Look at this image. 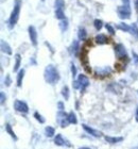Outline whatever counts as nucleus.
I'll list each match as a JSON object with an SVG mask.
<instances>
[{"instance_id":"nucleus-1","label":"nucleus","mask_w":138,"mask_h":149,"mask_svg":"<svg viewBox=\"0 0 138 149\" xmlns=\"http://www.w3.org/2000/svg\"><path fill=\"white\" fill-rule=\"evenodd\" d=\"M44 78H45V80H46L47 83L51 84V85L55 84L60 80V74H58V68H56L54 65H52V64L48 65L46 68H45Z\"/></svg>"},{"instance_id":"nucleus-2","label":"nucleus","mask_w":138,"mask_h":149,"mask_svg":"<svg viewBox=\"0 0 138 149\" xmlns=\"http://www.w3.org/2000/svg\"><path fill=\"white\" fill-rule=\"evenodd\" d=\"M20 8H21V1L20 0H15V4L13 8V11L11 13L9 19V28L13 29L14 26L17 24V20L19 18V13H20Z\"/></svg>"},{"instance_id":"nucleus-3","label":"nucleus","mask_w":138,"mask_h":149,"mask_svg":"<svg viewBox=\"0 0 138 149\" xmlns=\"http://www.w3.org/2000/svg\"><path fill=\"white\" fill-rule=\"evenodd\" d=\"M115 53L119 60H128V53H126V47L122 44H117L115 46Z\"/></svg>"},{"instance_id":"nucleus-4","label":"nucleus","mask_w":138,"mask_h":149,"mask_svg":"<svg viewBox=\"0 0 138 149\" xmlns=\"http://www.w3.org/2000/svg\"><path fill=\"white\" fill-rule=\"evenodd\" d=\"M118 15L121 19H129L131 17V8L130 6H121L117 9Z\"/></svg>"},{"instance_id":"nucleus-5","label":"nucleus","mask_w":138,"mask_h":149,"mask_svg":"<svg viewBox=\"0 0 138 149\" xmlns=\"http://www.w3.org/2000/svg\"><path fill=\"white\" fill-rule=\"evenodd\" d=\"M58 124L61 125L62 128L67 127L68 124H70L69 120H68V114H66V113L63 111H60L58 113Z\"/></svg>"},{"instance_id":"nucleus-6","label":"nucleus","mask_w":138,"mask_h":149,"mask_svg":"<svg viewBox=\"0 0 138 149\" xmlns=\"http://www.w3.org/2000/svg\"><path fill=\"white\" fill-rule=\"evenodd\" d=\"M14 109L16 111L20 112V113H28L29 112V107L26 102L21 101V100H16L14 102Z\"/></svg>"},{"instance_id":"nucleus-7","label":"nucleus","mask_w":138,"mask_h":149,"mask_svg":"<svg viewBox=\"0 0 138 149\" xmlns=\"http://www.w3.org/2000/svg\"><path fill=\"white\" fill-rule=\"evenodd\" d=\"M78 81H79V83H80V90H81V92H84L86 87L89 85L88 78L86 77L85 74H80V76H79V78H78Z\"/></svg>"},{"instance_id":"nucleus-8","label":"nucleus","mask_w":138,"mask_h":149,"mask_svg":"<svg viewBox=\"0 0 138 149\" xmlns=\"http://www.w3.org/2000/svg\"><path fill=\"white\" fill-rule=\"evenodd\" d=\"M29 36H30V40L32 42L34 46H36L37 45V32H36V29L34 28V26H30L29 27Z\"/></svg>"},{"instance_id":"nucleus-9","label":"nucleus","mask_w":138,"mask_h":149,"mask_svg":"<svg viewBox=\"0 0 138 149\" xmlns=\"http://www.w3.org/2000/svg\"><path fill=\"white\" fill-rule=\"evenodd\" d=\"M54 143H55V145H58V146H65V145L68 147L71 146V144H69L68 141L65 140L62 134H58V135H56V137L54 139Z\"/></svg>"},{"instance_id":"nucleus-10","label":"nucleus","mask_w":138,"mask_h":149,"mask_svg":"<svg viewBox=\"0 0 138 149\" xmlns=\"http://www.w3.org/2000/svg\"><path fill=\"white\" fill-rule=\"evenodd\" d=\"M82 127H83V129H84V130H85L86 132H87V133H89L90 135H92V136L100 137L102 135V133L100 132V131L95 130V129H92V127H89V126H87V125H85V124H83Z\"/></svg>"},{"instance_id":"nucleus-11","label":"nucleus","mask_w":138,"mask_h":149,"mask_svg":"<svg viewBox=\"0 0 138 149\" xmlns=\"http://www.w3.org/2000/svg\"><path fill=\"white\" fill-rule=\"evenodd\" d=\"M110 72H112V69H110V67H103V68L96 69V74H97L98 77H101V78L107 77V76L110 74Z\"/></svg>"},{"instance_id":"nucleus-12","label":"nucleus","mask_w":138,"mask_h":149,"mask_svg":"<svg viewBox=\"0 0 138 149\" xmlns=\"http://www.w3.org/2000/svg\"><path fill=\"white\" fill-rule=\"evenodd\" d=\"M95 40H96V43L99 44V45H104V44L108 43L107 36L104 35V34H98L97 36H96Z\"/></svg>"},{"instance_id":"nucleus-13","label":"nucleus","mask_w":138,"mask_h":149,"mask_svg":"<svg viewBox=\"0 0 138 149\" xmlns=\"http://www.w3.org/2000/svg\"><path fill=\"white\" fill-rule=\"evenodd\" d=\"M80 49V46H79V42L78 40H74V43L71 44V46L69 47V52L74 56H77L78 51Z\"/></svg>"},{"instance_id":"nucleus-14","label":"nucleus","mask_w":138,"mask_h":149,"mask_svg":"<svg viewBox=\"0 0 138 149\" xmlns=\"http://www.w3.org/2000/svg\"><path fill=\"white\" fill-rule=\"evenodd\" d=\"M1 51L6 54H12V49H11V47L9 46V44L6 43V40H1Z\"/></svg>"},{"instance_id":"nucleus-15","label":"nucleus","mask_w":138,"mask_h":149,"mask_svg":"<svg viewBox=\"0 0 138 149\" xmlns=\"http://www.w3.org/2000/svg\"><path fill=\"white\" fill-rule=\"evenodd\" d=\"M104 139H105V141L110 144H116V143H119V142H122L123 141V137H121V136L113 137V136H107V135H106Z\"/></svg>"},{"instance_id":"nucleus-16","label":"nucleus","mask_w":138,"mask_h":149,"mask_svg":"<svg viewBox=\"0 0 138 149\" xmlns=\"http://www.w3.org/2000/svg\"><path fill=\"white\" fill-rule=\"evenodd\" d=\"M24 76H25V69H20L17 74V86L20 87L22 85V79H24Z\"/></svg>"},{"instance_id":"nucleus-17","label":"nucleus","mask_w":138,"mask_h":149,"mask_svg":"<svg viewBox=\"0 0 138 149\" xmlns=\"http://www.w3.org/2000/svg\"><path fill=\"white\" fill-rule=\"evenodd\" d=\"M107 88L110 92H113V93H120L121 92V86L118 85L117 83H112Z\"/></svg>"},{"instance_id":"nucleus-18","label":"nucleus","mask_w":138,"mask_h":149,"mask_svg":"<svg viewBox=\"0 0 138 149\" xmlns=\"http://www.w3.org/2000/svg\"><path fill=\"white\" fill-rule=\"evenodd\" d=\"M20 62H21V58H20V54H15V65H14V68L13 70L14 72H17L19 68V66H20Z\"/></svg>"},{"instance_id":"nucleus-19","label":"nucleus","mask_w":138,"mask_h":149,"mask_svg":"<svg viewBox=\"0 0 138 149\" xmlns=\"http://www.w3.org/2000/svg\"><path fill=\"white\" fill-rule=\"evenodd\" d=\"M78 36H79V38H80L81 40H85L86 36H87V32H86L85 29L81 27V28L79 29V32H78Z\"/></svg>"},{"instance_id":"nucleus-20","label":"nucleus","mask_w":138,"mask_h":149,"mask_svg":"<svg viewBox=\"0 0 138 149\" xmlns=\"http://www.w3.org/2000/svg\"><path fill=\"white\" fill-rule=\"evenodd\" d=\"M68 120H69V123L70 124H77L78 123V119H77V116H76V114L74 113V111H71L69 114H68Z\"/></svg>"},{"instance_id":"nucleus-21","label":"nucleus","mask_w":138,"mask_h":149,"mask_svg":"<svg viewBox=\"0 0 138 149\" xmlns=\"http://www.w3.org/2000/svg\"><path fill=\"white\" fill-rule=\"evenodd\" d=\"M54 6H55V10H63L65 6V1L64 0H55Z\"/></svg>"},{"instance_id":"nucleus-22","label":"nucleus","mask_w":138,"mask_h":149,"mask_svg":"<svg viewBox=\"0 0 138 149\" xmlns=\"http://www.w3.org/2000/svg\"><path fill=\"white\" fill-rule=\"evenodd\" d=\"M116 28L119 29V30H122V31H126V32L131 31V27L128 26L126 24H123V22H121V24H119V25H117Z\"/></svg>"},{"instance_id":"nucleus-23","label":"nucleus","mask_w":138,"mask_h":149,"mask_svg":"<svg viewBox=\"0 0 138 149\" xmlns=\"http://www.w3.org/2000/svg\"><path fill=\"white\" fill-rule=\"evenodd\" d=\"M6 131L10 134V135H11V136H12V139H14V141H17V136L15 135L14 131L12 130V128H11V126H10L9 124L6 125Z\"/></svg>"},{"instance_id":"nucleus-24","label":"nucleus","mask_w":138,"mask_h":149,"mask_svg":"<svg viewBox=\"0 0 138 149\" xmlns=\"http://www.w3.org/2000/svg\"><path fill=\"white\" fill-rule=\"evenodd\" d=\"M45 132H46V135L48 137H52L55 133V130H54V128L48 126V127H46V129H45Z\"/></svg>"},{"instance_id":"nucleus-25","label":"nucleus","mask_w":138,"mask_h":149,"mask_svg":"<svg viewBox=\"0 0 138 149\" xmlns=\"http://www.w3.org/2000/svg\"><path fill=\"white\" fill-rule=\"evenodd\" d=\"M55 17L58 19H66L65 18V14H64V11L63 10H55Z\"/></svg>"},{"instance_id":"nucleus-26","label":"nucleus","mask_w":138,"mask_h":149,"mask_svg":"<svg viewBox=\"0 0 138 149\" xmlns=\"http://www.w3.org/2000/svg\"><path fill=\"white\" fill-rule=\"evenodd\" d=\"M131 33L135 36L136 40H138V27L136 24H133V25L131 26Z\"/></svg>"},{"instance_id":"nucleus-27","label":"nucleus","mask_w":138,"mask_h":149,"mask_svg":"<svg viewBox=\"0 0 138 149\" xmlns=\"http://www.w3.org/2000/svg\"><path fill=\"white\" fill-rule=\"evenodd\" d=\"M94 25H95L96 30L100 31V30L102 29V27H103V22H102L101 19H96L95 22H94Z\"/></svg>"},{"instance_id":"nucleus-28","label":"nucleus","mask_w":138,"mask_h":149,"mask_svg":"<svg viewBox=\"0 0 138 149\" xmlns=\"http://www.w3.org/2000/svg\"><path fill=\"white\" fill-rule=\"evenodd\" d=\"M60 28H61V30L63 32L67 30V28H68V22H67V19H63V20H61V22H60Z\"/></svg>"},{"instance_id":"nucleus-29","label":"nucleus","mask_w":138,"mask_h":149,"mask_svg":"<svg viewBox=\"0 0 138 149\" xmlns=\"http://www.w3.org/2000/svg\"><path fill=\"white\" fill-rule=\"evenodd\" d=\"M62 95H63V97L65 98V100L69 99V88H68L67 86H64L62 88Z\"/></svg>"},{"instance_id":"nucleus-30","label":"nucleus","mask_w":138,"mask_h":149,"mask_svg":"<svg viewBox=\"0 0 138 149\" xmlns=\"http://www.w3.org/2000/svg\"><path fill=\"white\" fill-rule=\"evenodd\" d=\"M34 117H35V119H36L37 121H40V124H44V123H45V118H44L38 112H35V113H34Z\"/></svg>"},{"instance_id":"nucleus-31","label":"nucleus","mask_w":138,"mask_h":149,"mask_svg":"<svg viewBox=\"0 0 138 149\" xmlns=\"http://www.w3.org/2000/svg\"><path fill=\"white\" fill-rule=\"evenodd\" d=\"M105 28H106V30L110 32V34H112V35L115 34V29H114L110 24H106V25H105Z\"/></svg>"},{"instance_id":"nucleus-32","label":"nucleus","mask_w":138,"mask_h":149,"mask_svg":"<svg viewBox=\"0 0 138 149\" xmlns=\"http://www.w3.org/2000/svg\"><path fill=\"white\" fill-rule=\"evenodd\" d=\"M133 61H134V64L138 66V54L134 51H133Z\"/></svg>"},{"instance_id":"nucleus-33","label":"nucleus","mask_w":138,"mask_h":149,"mask_svg":"<svg viewBox=\"0 0 138 149\" xmlns=\"http://www.w3.org/2000/svg\"><path fill=\"white\" fill-rule=\"evenodd\" d=\"M11 83H12V80H11L10 76L8 74V76L6 77V80H4V84H6V86H10V85H11Z\"/></svg>"},{"instance_id":"nucleus-34","label":"nucleus","mask_w":138,"mask_h":149,"mask_svg":"<svg viewBox=\"0 0 138 149\" xmlns=\"http://www.w3.org/2000/svg\"><path fill=\"white\" fill-rule=\"evenodd\" d=\"M72 86H74V88H76V90H78V88H80V83H79V81H78V80H74Z\"/></svg>"},{"instance_id":"nucleus-35","label":"nucleus","mask_w":138,"mask_h":149,"mask_svg":"<svg viewBox=\"0 0 138 149\" xmlns=\"http://www.w3.org/2000/svg\"><path fill=\"white\" fill-rule=\"evenodd\" d=\"M71 72H72V76H74V78L77 76V68H76V66H74V64H71Z\"/></svg>"},{"instance_id":"nucleus-36","label":"nucleus","mask_w":138,"mask_h":149,"mask_svg":"<svg viewBox=\"0 0 138 149\" xmlns=\"http://www.w3.org/2000/svg\"><path fill=\"white\" fill-rule=\"evenodd\" d=\"M58 110H60V111H63V110L65 109V108H64V103L62 102V101L58 102Z\"/></svg>"},{"instance_id":"nucleus-37","label":"nucleus","mask_w":138,"mask_h":149,"mask_svg":"<svg viewBox=\"0 0 138 149\" xmlns=\"http://www.w3.org/2000/svg\"><path fill=\"white\" fill-rule=\"evenodd\" d=\"M0 97H1V104H3V103H4V101H6V95H4V93H3V92H1V93H0Z\"/></svg>"},{"instance_id":"nucleus-38","label":"nucleus","mask_w":138,"mask_h":149,"mask_svg":"<svg viewBox=\"0 0 138 149\" xmlns=\"http://www.w3.org/2000/svg\"><path fill=\"white\" fill-rule=\"evenodd\" d=\"M124 6H130V0H122Z\"/></svg>"},{"instance_id":"nucleus-39","label":"nucleus","mask_w":138,"mask_h":149,"mask_svg":"<svg viewBox=\"0 0 138 149\" xmlns=\"http://www.w3.org/2000/svg\"><path fill=\"white\" fill-rule=\"evenodd\" d=\"M136 121H138V107L136 108Z\"/></svg>"},{"instance_id":"nucleus-40","label":"nucleus","mask_w":138,"mask_h":149,"mask_svg":"<svg viewBox=\"0 0 138 149\" xmlns=\"http://www.w3.org/2000/svg\"><path fill=\"white\" fill-rule=\"evenodd\" d=\"M135 6H136V10L138 11V0H135Z\"/></svg>"},{"instance_id":"nucleus-41","label":"nucleus","mask_w":138,"mask_h":149,"mask_svg":"<svg viewBox=\"0 0 138 149\" xmlns=\"http://www.w3.org/2000/svg\"><path fill=\"white\" fill-rule=\"evenodd\" d=\"M79 149H92V148H89V147H80Z\"/></svg>"},{"instance_id":"nucleus-42","label":"nucleus","mask_w":138,"mask_h":149,"mask_svg":"<svg viewBox=\"0 0 138 149\" xmlns=\"http://www.w3.org/2000/svg\"><path fill=\"white\" fill-rule=\"evenodd\" d=\"M133 149H138V147H136V148H133Z\"/></svg>"}]
</instances>
